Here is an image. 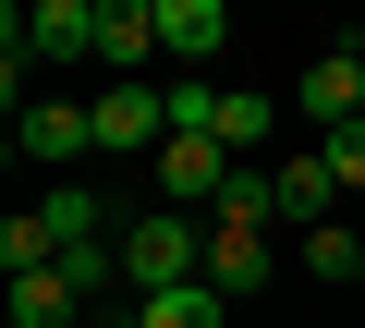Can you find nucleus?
Listing matches in <instances>:
<instances>
[{
	"instance_id": "1",
	"label": "nucleus",
	"mask_w": 365,
	"mask_h": 328,
	"mask_svg": "<svg viewBox=\"0 0 365 328\" xmlns=\"http://www.w3.org/2000/svg\"><path fill=\"white\" fill-rule=\"evenodd\" d=\"M182 280H207V219H182V207L122 219V292L158 304V292H182Z\"/></svg>"
},
{
	"instance_id": "2",
	"label": "nucleus",
	"mask_w": 365,
	"mask_h": 328,
	"mask_svg": "<svg viewBox=\"0 0 365 328\" xmlns=\"http://www.w3.org/2000/svg\"><path fill=\"white\" fill-rule=\"evenodd\" d=\"M292 110L317 122V146H329V134H353V122H365V49H317V61H304V85H292Z\"/></svg>"
},
{
	"instance_id": "3",
	"label": "nucleus",
	"mask_w": 365,
	"mask_h": 328,
	"mask_svg": "<svg viewBox=\"0 0 365 328\" xmlns=\"http://www.w3.org/2000/svg\"><path fill=\"white\" fill-rule=\"evenodd\" d=\"M244 171V158L232 146H207V134H170L158 146V207H182V219H195V207H220V183Z\"/></svg>"
},
{
	"instance_id": "4",
	"label": "nucleus",
	"mask_w": 365,
	"mask_h": 328,
	"mask_svg": "<svg viewBox=\"0 0 365 328\" xmlns=\"http://www.w3.org/2000/svg\"><path fill=\"white\" fill-rule=\"evenodd\" d=\"M98 146L110 158H158L170 146V85H110L98 97Z\"/></svg>"
},
{
	"instance_id": "5",
	"label": "nucleus",
	"mask_w": 365,
	"mask_h": 328,
	"mask_svg": "<svg viewBox=\"0 0 365 328\" xmlns=\"http://www.w3.org/2000/svg\"><path fill=\"white\" fill-rule=\"evenodd\" d=\"M13 146H25V158H49V171H73V158L98 146V110H73V97H25Z\"/></svg>"
},
{
	"instance_id": "6",
	"label": "nucleus",
	"mask_w": 365,
	"mask_h": 328,
	"mask_svg": "<svg viewBox=\"0 0 365 328\" xmlns=\"http://www.w3.org/2000/svg\"><path fill=\"white\" fill-rule=\"evenodd\" d=\"M98 61H110L122 85H146V61H158V0H98Z\"/></svg>"
},
{
	"instance_id": "7",
	"label": "nucleus",
	"mask_w": 365,
	"mask_h": 328,
	"mask_svg": "<svg viewBox=\"0 0 365 328\" xmlns=\"http://www.w3.org/2000/svg\"><path fill=\"white\" fill-rule=\"evenodd\" d=\"M280 219H292V231H329V219H341V171H329V146H292V158H280Z\"/></svg>"
},
{
	"instance_id": "8",
	"label": "nucleus",
	"mask_w": 365,
	"mask_h": 328,
	"mask_svg": "<svg viewBox=\"0 0 365 328\" xmlns=\"http://www.w3.org/2000/svg\"><path fill=\"white\" fill-rule=\"evenodd\" d=\"M220 37H232V13H220V0H158V61L207 73V61H220Z\"/></svg>"
},
{
	"instance_id": "9",
	"label": "nucleus",
	"mask_w": 365,
	"mask_h": 328,
	"mask_svg": "<svg viewBox=\"0 0 365 328\" xmlns=\"http://www.w3.org/2000/svg\"><path fill=\"white\" fill-rule=\"evenodd\" d=\"M13 25H25V61H73V49H98V0H37Z\"/></svg>"
},
{
	"instance_id": "10",
	"label": "nucleus",
	"mask_w": 365,
	"mask_h": 328,
	"mask_svg": "<svg viewBox=\"0 0 365 328\" xmlns=\"http://www.w3.org/2000/svg\"><path fill=\"white\" fill-rule=\"evenodd\" d=\"M268 268H280V255H268V231H207V292H220V304L268 292Z\"/></svg>"
},
{
	"instance_id": "11",
	"label": "nucleus",
	"mask_w": 365,
	"mask_h": 328,
	"mask_svg": "<svg viewBox=\"0 0 365 328\" xmlns=\"http://www.w3.org/2000/svg\"><path fill=\"white\" fill-rule=\"evenodd\" d=\"M37 231H49V268H61L73 243H110V219H98L86 183H49V195H37Z\"/></svg>"
},
{
	"instance_id": "12",
	"label": "nucleus",
	"mask_w": 365,
	"mask_h": 328,
	"mask_svg": "<svg viewBox=\"0 0 365 328\" xmlns=\"http://www.w3.org/2000/svg\"><path fill=\"white\" fill-rule=\"evenodd\" d=\"M207 231H280V171H232L220 207H207Z\"/></svg>"
},
{
	"instance_id": "13",
	"label": "nucleus",
	"mask_w": 365,
	"mask_h": 328,
	"mask_svg": "<svg viewBox=\"0 0 365 328\" xmlns=\"http://www.w3.org/2000/svg\"><path fill=\"white\" fill-rule=\"evenodd\" d=\"M73 316H86V292H73L61 268H25V280H13V328H73Z\"/></svg>"
},
{
	"instance_id": "14",
	"label": "nucleus",
	"mask_w": 365,
	"mask_h": 328,
	"mask_svg": "<svg viewBox=\"0 0 365 328\" xmlns=\"http://www.w3.org/2000/svg\"><path fill=\"white\" fill-rule=\"evenodd\" d=\"M268 122H280V97H256V85H220V134H207V146H232V158H244V146H268Z\"/></svg>"
},
{
	"instance_id": "15",
	"label": "nucleus",
	"mask_w": 365,
	"mask_h": 328,
	"mask_svg": "<svg viewBox=\"0 0 365 328\" xmlns=\"http://www.w3.org/2000/svg\"><path fill=\"white\" fill-rule=\"evenodd\" d=\"M134 328H220V292H207V280H182V292L134 304Z\"/></svg>"
},
{
	"instance_id": "16",
	"label": "nucleus",
	"mask_w": 365,
	"mask_h": 328,
	"mask_svg": "<svg viewBox=\"0 0 365 328\" xmlns=\"http://www.w3.org/2000/svg\"><path fill=\"white\" fill-rule=\"evenodd\" d=\"M304 268H317V280H365V231H341V219L304 231Z\"/></svg>"
},
{
	"instance_id": "17",
	"label": "nucleus",
	"mask_w": 365,
	"mask_h": 328,
	"mask_svg": "<svg viewBox=\"0 0 365 328\" xmlns=\"http://www.w3.org/2000/svg\"><path fill=\"white\" fill-rule=\"evenodd\" d=\"M329 171H341V195H365V122H353V134H329Z\"/></svg>"
},
{
	"instance_id": "18",
	"label": "nucleus",
	"mask_w": 365,
	"mask_h": 328,
	"mask_svg": "<svg viewBox=\"0 0 365 328\" xmlns=\"http://www.w3.org/2000/svg\"><path fill=\"white\" fill-rule=\"evenodd\" d=\"M122 328H134V316H122Z\"/></svg>"
}]
</instances>
